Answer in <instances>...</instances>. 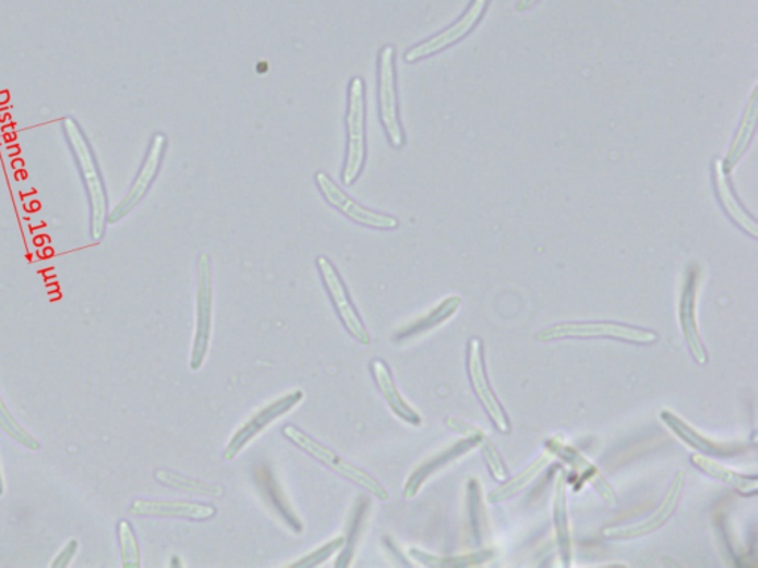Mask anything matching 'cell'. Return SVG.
<instances>
[{
	"label": "cell",
	"mask_w": 758,
	"mask_h": 568,
	"mask_svg": "<svg viewBox=\"0 0 758 568\" xmlns=\"http://www.w3.org/2000/svg\"><path fill=\"white\" fill-rule=\"evenodd\" d=\"M61 125H63L65 142H68L69 149L75 159L86 196H88L91 238L93 241H101L105 238L107 217H109V196H107L105 180H103L96 154H94L84 130L75 119L64 118Z\"/></svg>",
	"instance_id": "6da1fadb"
},
{
	"label": "cell",
	"mask_w": 758,
	"mask_h": 568,
	"mask_svg": "<svg viewBox=\"0 0 758 568\" xmlns=\"http://www.w3.org/2000/svg\"><path fill=\"white\" fill-rule=\"evenodd\" d=\"M366 100L365 84L360 76L349 82L348 110H346V158L341 181L346 186L356 183L364 170L366 158Z\"/></svg>",
	"instance_id": "7a4b0ae2"
},
{
	"label": "cell",
	"mask_w": 758,
	"mask_h": 568,
	"mask_svg": "<svg viewBox=\"0 0 758 568\" xmlns=\"http://www.w3.org/2000/svg\"><path fill=\"white\" fill-rule=\"evenodd\" d=\"M566 339H610L626 341L634 345H654L659 340V335L653 329L634 327L619 323H594V321H585V323H563L552 325V327L543 329L536 335L538 341H554Z\"/></svg>",
	"instance_id": "3957f363"
},
{
	"label": "cell",
	"mask_w": 758,
	"mask_h": 568,
	"mask_svg": "<svg viewBox=\"0 0 758 568\" xmlns=\"http://www.w3.org/2000/svg\"><path fill=\"white\" fill-rule=\"evenodd\" d=\"M282 435L286 436L288 442L294 444L300 450L306 452L312 459L318 460L324 467L332 469L337 475L344 476V479L352 481L358 487L365 490L366 493L372 494L374 499L386 501L389 500V493L383 487L381 483L374 476L370 475L362 469L356 467V464L346 462L340 456H337L335 451L329 450V448L323 446V444L313 439L312 436L304 434L299 427L287 425L282 427Z\"/></svg>",
	"instance_id": "277c9868"
},
{
	"label": "cell",
	"mask_w": 758,
	"mask_h": 568,
	"mask_svg": "<svg viewBox=\"0 0 758 568\" xmlns=\"http://www.w3.org/2000/svg\"><path fill=\"white\" fill-rule=\"evenodd\" d=\"M196 323L192 341L191 370L200 372L207 360L213 337L214 290L212 261L200 254L196 261Z\"/></svg>",
	"instance_id": "5b68a950"
},
{
	"label": "cell",
	"mask_w": 758,
	"mask_h": 568,
	"mask_svg": "<svg viewBox=\"0 0 758 568\" xmlns=\"http://www.w3.org/2000/svg\"><path fill=\"white\" fill-rule=\"evenodd\" d=\"M444 423H446L448 430L456 432V434L464 436V438L453 444V446L444 448L443 451L436 452V455L430 457V459L424 460V462L411 473L409 480L404 484V497H406L407 500L414 499L420 488L423 487V484L426 483L434 473L456 462L461 456L468 455L469 451H472L473 448L477 447L478 434L481 432L477 426L469 425V423L464 422V420L455 418H447L444 420Z\"/></svg>",
	"instance_id": "8992f818"
},
{
	"label": "cell",
	"mask_w": 758,
	"mask_h": 568,
	"mask_svg": "<svg viewBox=\"0 0 758 568\" xmlns=\"http://www.w3.org/2000/svg\"><path fill=\"white\" fill-rule=\"evenodd\" d=\"M378 117L390 146L401 149L406 135L399 121L397 75H395V49L386 45L378 53Z\"/></svg>",
	"instance_id": "52a82bcc"
},
{
	"label": "cell",
	"mask_w": 758,
	"mask_h": 568,
	"mask_svg": "<svg viewBox=\"0 0 758 568\" xmlns=\"http://www.w3.org/2000/svg\"><path fill=\"white\" fill-rule=\"evenodd\" d=\"M167 147V135L155 133L151 140L149 147H147L142 167H140L137 176H135L134 183L131 184L130 191L123 196L121 203L109 213L107 223H119L146 197L147 192L151 191L152 184L155 183L156 177L159 174L160 167H163Z\"/></svg>",
	"instance_id": "ba28073f"
},
{
	"label": "cell",
	"mask_w": 758,
	"mask_h": 568,
	"mask_svg": "<svg viewBox=\"0 0 758 568\" xmlns=\"http://www.w3.org/2000/svg\"><path fill=\"white\" fill-rule=\"evenodd\" d=\"M702 279V270L698 263L686 266L683 277L682 294L678 302L679 327H682L684 340L694 356L696 364L707 365L708 353L706 346L700 340L698 327V292Z\"/></svg>",
	"instance_id": "9c48e42d"
},
{
	"label": "cell",
	"mask_w": 758,
	"mask_h": 568,
	"mask_svg": "<svg viewBox=\"0 0 758 568\" xmlns=\"http://www.w3.org/2000/svg\"><path fill=\"white\" fill-rule=\"evenodd\" d=\"M316 267H318L325 291H327L328 298L332 300L333 306L336 309V314L339 316L340 323L344 324L346 331H348L358 343L364 346L372 343V337H370L360 314H358L356 306H353L348 288H346L344 279H341L335 265H333L327 257L321 255V257L316 258Z\"/></svg>",
	"instance_id": "30bf717a"
},
{
	"label": "cell",
	"mask_w": 758,
	"mask_h": 568,
	"mask_svg": "<svg viewBox=\"0 0 758 568\" xmlns=\"http://www.w3.org/2000/svg\"><path fill=\"white\" fill-rule=\"evenodd\" d=\"M467 370L473 392H476L478 401L483 406L489 419L492 420L494 427L501 434H508L510 431L508 414L490 386L488 370H485L483 341L478 337H472L468 341Z\"/></svg>",
	"instance_id": "8fae6325"
},
{
	"label": "cell",
	"mask_w": 758,
	"mask_h": 568,
	"mask_svg": "<svg viewBox=\"0 0 758 568\" xmlns=\"http://www.w3.org/2000/svg\"><path fill=\"white\" fill-rule=\"evenodd\" d=\"M315 183L320 189L321 195L324 196V200L327 201L333 208H336L337 212L344 214L349 220H352L353 223L376 230H395L398 228L399 221L397 217L362 207L356 200L346 195L327 172H316Z\"/></svg>",
	"instance_id": "7c38bea8"
},
{
	"label": "cell",
	"mask_w": 758,
	"mask_h": 568,
	"mask_svg": "<svg viewBox=\"0 0 758 568\" xmlns=\"http://www.w3.org/2000/svg\"><path fill=\"white\" fill-rule=\"evenodd\" d=\"M304 399L303 390H294V392L284 395V397L275 399L270 404H267L265 409L257 411L250 420H246L244 425L239 427L237 432L229 439L228 446H226L224 451V460L226 462H232L234 457L239 455L258 434H262L267 426L276 420L281 419L282 415L290 413L296 407L300 404Z\"/></svg>",
	"instance_id": "4fadbf2b"
},
{
	"label": "cell",
	"mask_w": 758,
	"mask_h": 568,
	"mask_svg": "<svg viewBox=\"0 0 758 568\" xmlns=\"http://www.w3.org/2000/svg\"><path fill=\"white\" fill-rule=\"evenodd\" d=\"M684 484H686V473L683 471L675 473L669 492H666L661 505L658 506L652 516L631 525L605 527L603 536L610 539V541H631V539L647 536V534L661 529V527L665 525L666 522L671 520L675 510H677L679 499H682Z\"/></svg>",
	"instance_id": "5bb4252c"
},
{
	"label": "cell",
	"mask_w": 758,
	"mask_h": 568,
	"mask_svg": "<svg viewBox=\"0 0 758 568\" xmlns=\"http://www.w3.org/2000/svg\"><path fill=\"white\" fill-rule=\"evenodd\" d=\"M489 2L490 0H472L467 12H465L455 24H452L446 31L435 35L434 38L424 40V43L410 48L409 51L406 52V56H404V59L410 64L418 63L419 60L435 56V53L444 51V49L450 47V45L459 43V40L464 39L465 36L480 23V20L483 19Z\"/></svg>",
	"instance_id": "9a60e30c"
},
{
	"label": "cell",
	"mask_w": 758,
	"mask_h": 568,
	"mask_svg": "<svg viewBox=\"0 0 758 568\" xmlns=\"http://www.w3.org/2000/svg\"><path fill=\"white\" fill-rule=\"evenodd\" d=\"M659 418H661L663 425L669 427V430L677 436L679 442L699 451V455L724 459V457H735L747 451V446H745V444L719 443L708 438V436L696 431L694 426H690L689 423L679 419L673 411L662 410L661 413H659Z\"/></svg>",
	"instance_id": "2e32d148"
},
{
	"label": "cell",
	"mask_w": 758,
	"mask_h": 568,
	"mask_svg": "<svg viewBox=\"0 0 758 568\" xmlns=\"http://www.w3.org/2000/svg\"><path fill=\"white\" fill-rule=\"evenodd\" d=\"M545 447L548 451L554 455L555 459L563 460V462L570 464L575 475L578 476L579 480H582V483L591 484L607 504H616V493L615 490L612 488V485L609 484V481L601 475L599 469L594 467V463L588 462L576 448L564 444L562 436L548 439Z\"/></svg>",
	"instance_id": "e0dca14e"
},
{
	"label": "cell",
	"mask_w": 758,
	"mask_h": 568,
	"mask_svg": "<svg viewBox=\"0 0 758 568\" xmlns=\"http://www.w3.org/2000/svg\"><path fill=\"white\" fill-rule=\"evenodd\" d=\"M130 512L137 517L184 518L192 521H207L217 516V509L207 504L147 499L134 500Z\"/></svg>",
	"instance_id": "ac0fdd59"
},
{
	"label": "cell",
	"mask_w": 758,
	"mask_h": 568,
	"mask_svg": "<svg viewBox=\"0 0 758 568\" xmlns=\"http://www.w3.org/2000/svg\"><path fill=\"white\" fill-rule=\"evenodd\" d=\"M370 372H372L374 383H376L377 389L381 390L382 397L390 411L411 426L422 425V418H420L418 411L411 409L409 402L399 394L393 373H390L386 362L378 360V358L370 361Z\"/></svg>",
	"instance_id": "d6986e66"
},
{
	"label": "cell",
	"mask_w": 758,
	"mask_h": 568,
	"mask_svg": "<svg viewBox=\"0 0 758 568\" xmlns=\"http://www.w3.org/2000/svg\"><path fill=\"white\" fill-rule=\"evenodd\" d=\"M552 518H554L555 543H557L560 559H562L564 567H570L573 563V542L570 520H568L567 473L564 469H560L557 483H555Z\"/></svg>",
	"instance_id": "ffe728a7"
},
{
	"label": "cell",
	"mask_w": 758,
	"mask_h": 568,
	"mask_svg": "<svg viewBox=\"0 0 758 568\" xmlns=\"http://www.w3.org/2000/svg\"><path fill=\"white\" fill-rule=\"evenodd\" d=\"M460 306L461 299L459 295H450V298L443 300V302L436 304L434 309H431L426 315L420 316V318L414 319L413 323L406 325V327L395 333L393 340L395 343H402V341L426 335V333L432 331V329L440 327V325L453 318Z\"/></svg>",
	"instance_id": "44dd1931"
},
{
	"label": "cell",
	"mask_w": 758,
	"mask_h": 568,
	"mask_svg": "<svg viewBox=\"0 0 758 568\" xmlns=\"http://www.w3.org/2000/svg\"><path fill=\"white\" fill-rule=\"evenodd\" d=\"M714 184L721 207L727 213V216L731 217L744 232L751 234L753 238H757V221L745 212L743 205L737 203L735 195H733L731 183H729L727 180V172L724 171L723 160L721 159H717L714 162Z\"/></svg>",
	"instance_id": "7402d4cb"
},
{
	"label": "cell",
	"mask_w": 758,
	"mask_h": 568,
	"mask_svg": "<svg viewBox=\"0 0 758 568\" xmlns=\"http://www.w3.org/2000/svg\"><path fill=\"white\" fill-rule=\"evenodd\" d=\"M409 557L420 566L430 568H467L478 567L481 564L492 561L497 557V551L493 547H481V549L472 551V553L460 555H448V557H440L419 547H410Z\"/></svg>",
	"instance_id": "603a6c76"
},
{
	"label": "cell",
	"mask_w": 758,
	"mask_h": 568,
	"mask_svg": "<svg viewBox=\"0 0 758 568\" xmlns=\"http://www.w3.org/2000/svg\"><path fill=\"white\" fill-rule=\"evenodd\" d=\"M691 464L698 468L699 471L707 473L711 479L735 488L736 492L744 494V496H754L758 492V479L756 475L748 476L744 475V473H737L732 471V469L723 467V464L715 463L710 457L703 455L691 456Z\"/></svg>",
	"instance_id": "cb8c5ba5"
},
{
	"label": "cell",
	"mask_w": 758,
	"mask_h": 568,
	"mask_svg": "<svg viewBox=\"0 0 758 568\" xmlns=\"http://www.w3.org/2000/svg\"><path fill=\"white\" fill-rule=\"evenodd\" d=\"M757 118L758 96L756 89L754 90L751 100L748 102L747 110H745L743 122H741L736 137L733 140L727 158L723 160L724 171L731 172L733 168L736 167V164L739 162L741 158H743L745 152H747L749 143H751L754 131H756Z\"/></svg>",
	"instance_id": "d4e9b609"
},
{
	"label": "cell",
	"mask_w": 758,
	"mask_h": 568,
	"mask_svg": "<svg viewBox=\"0 0 758 568\" xmlns=\"http://www.w3.org/2000/svg\"><path fill=\"white\" fill-rule=\"evenodd\" d=\"M554 459L555 457L551 451L546 450L543 452L530 467H527L525 471L518 473L515 479L510 481L506 480L502 487L493 490L488 496L489 504H501V501L509 500L510 497L517 496V494L522 492L531 481H534L536 476H538Z\"/></svg>",
	"instance_id": "484cf974"
},
{
	"label": "cell",
	"mask_w": 758,
	"mask_h": 568,
	"mask_svg": "<svg viewBox=\"0 0 758 568\" xmlns=\"http://www.w3.org/2000/svg\"><path fill=\"white\" fill-rule=\"evenodd\" d=\"M468 506L469 517H471L473 541H476L478 546H481L484 542L485 529H488V518H485L480 481L477 479L468 481Z\"/></svg>",
	"instance_id": "4316f807"
},
{
	"label": "cell",
	"mask_w": 758,
	"mask_h": 568,
	"mask_svg": "<svg viewBox=\"0 0 758 568\" xmlns=\"http://www.w3.org/2000/svg\"><path fill=\"white\" fill-rule=\"evenodd\" d=\"M155 479L158 481V483L167 485V487L184 490V492L202 494V496H224V488L217 487V485H208L202 483V481L180 475V473L165 471V469H159V471H156Z\"/></svg>",
	"instance_id": "83f0119b"
},
{
	"label": "cell",
	"mask_w": 758,
	"mask_h": 568,
	"mask_svg": "<svg viewBox=\"0 0 758 568\" xmlns=\"http://www.w3.org/2000/svg\"><path fill=\"white\" fill-rule=\"evenodd\" d=\"M119 553H121L123 568L142 567V554L133 525L127 520L118 522Z\"/></svg>",
	"instance_id": "f1b7e54d"
},
{
	"label": "cell",
	"mask_w": 758,
	"mask_h": 568,
	"mask_svg": "<svg viewBox=\"0 0 758 568\" xmlns=\"http://www.w3.org/2000/svg\"><path fill=\"white\" fill-rule=\"evenodd\" d=\"M258 484L261 488L265 490L267 497L274 501L276 508L279 509L281 516L286 518L288 525H291L296 531H302V524H300L299 518L292 513V510L288 508L287 500H284L281 492H279L278 484L276 480L272 476L269 469L261 468L257 472Z\"/></svg>",
	"instance_id": "f546056e"
},
{
	"label": "cell",
	"mask_w": 758,
	"mask_h": 568,
	"mask_svg": "<svg viewBox=\"0 0 758 568\" xmlns=\"http://www.w3.org/2000/svg\"><path fill=\"white\" fill-rule=\"evenodd\" d=\"M0 427H2V431L5 432L10 438L14 439L15 443L22 444L23 447L32 451L39 450L40 446L38 439L28 434V432L16 422V419L12 415L10 409H8L5 401H3L2 395H0Z\"/></svg>",
	"instance_id": "4dcf8cb0"
},
{
	"label": "cell",
	"mask_w": 758,
	"mask_h": 568,
	"mask_svg": "<svg viewBox=\"0 0 758 568\" xmlns=\"http://www.w3.org/2000/svg\"><path fill=\"white\" fill-rule=\"evenodd\" d=\"M477 447L483 452L485 463H488L493 479L498 481V483H505L509 479L508 469H506L504 460L498 455L497 448L494 447V444L490 442L489 436L483 431L478 434Z\"/></svg>",
	"instance_id": "1f68e13d"
},
{
	"label": "cell",
	"mask_w": 758,
	"mask_h": 568,
	"mask_svg": "<svg viewBox=\"0 0 758 568\" xmlns=\"http://www.w3.org/2000/svg\"><path fill=\"white\" fill-rule=\"evenodd\" d=\"M346 543V536H340L333 539V541H329L325 543V545L320 546L318 549L313 551V553L304 555L303 558H300L299 561L288 564V567H294V568H313V567H318L321 564L327 561L328 558H332L333 555L339 553V551L344 549Z\"/></svg>",
	"instance_id": "d6a6232c"
},
{
	"label": "cell",
	"mask_w": 758,
	"mask_h": 568,
	"mask_svg": "<svg viewBox=\"0 0 758 568\" xmlns=\"http://www.w3.org/2000/svg\"><path fill=\"white\" fill-rule=\"evenodd\" d=\"M77 551H80V542H77L76 539H70V541L65 543L63 549L53 558L51 567L68 568L70 563L73 561V558L76 557Z\"/></svg>",
	"instance_id": "836d02e7"
},
{
	"label": "cell",
	"mask_w": 758,
	"mask_h": 568,
	"mask_svg": "<svg viewBox=\"0 0 758 568\" xmlns=\"http://www.w3.org/2000/svg\"><path fill=\"white\" fill-rule=\"evenodd\" d=\"M539 0H520L517 5V11L518 12H525L527 10H530L531 7H534L536 3H538Z\"/></svg>",
	"instance_id": "e575fe53"
},
{
	"label": "cell",
	"mask_w": 758,
	"mask_h": 568,
	"mask_svg": "<svg viewBox=\"0 0 758 568\" xmlns=\"http://www.w3.org/2000/svg\"><path fill=\"white\" fill-rule=\"evenodd\" d=\"M5 494V483H3L2 468H0V497Z\"/></svg>",
	"instance_id": "d590c367"
}]
</instances>
